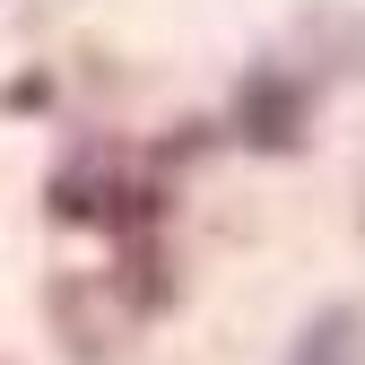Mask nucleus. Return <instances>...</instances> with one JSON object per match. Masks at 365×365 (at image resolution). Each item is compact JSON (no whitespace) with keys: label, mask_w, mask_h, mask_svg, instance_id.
Instances as JSON below:
<instances>
[{"label":"nucleus","mask_w":365,"mask_h":365,"mask_svg":"<svg viewBox=\"0 0 365 365\" xmlns=\"http://www.w3.org/2000/svg\"><path fill=\"white\" fill-rule=\"evenodd\" d=\"M287 365H365V304H322L296 331Z\"/></svg>","instance_id":"nucleus-1"}]
</instances>
